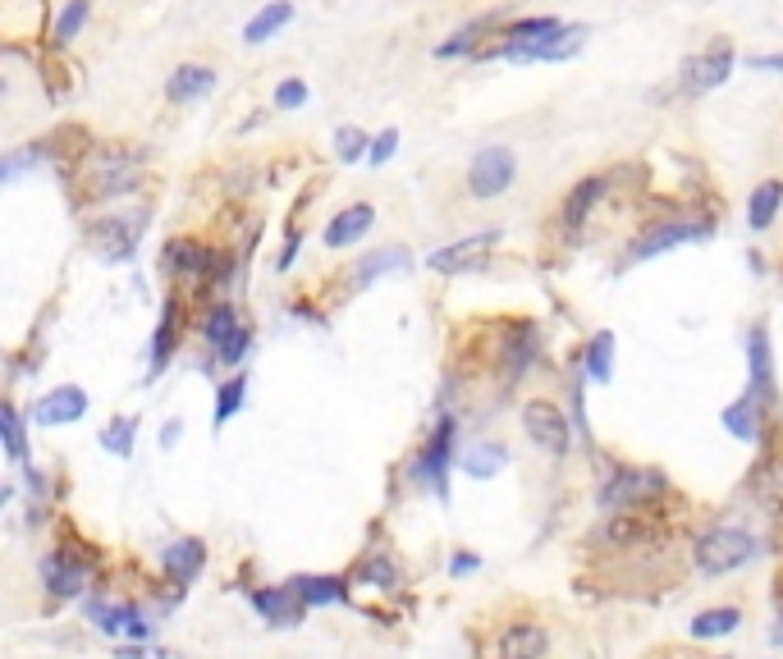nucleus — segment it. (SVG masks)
<instances>
[{"instance_id": "nucleus-40", "label": "nucleus", "mask_w": 783, "mask_h": 659, "mask_svg": "<svg viewBox=\"0 0 783 659\" xmlns=\"http://www.w3.org/2000/svg\"><path fill=\"white\" fill-rule=\"evenodd\" d=\"M120 659H179V655H174V650L152 646V641H142V646H124Z\"/></svg>"}, {"instance_id": "nucleus-23", "label": "nucleus", "mask_w": 783, "mask_h": 659, "mask_svg": "<svg viewBox=\"0 0 783 659\" xmlns=\"http://www.w3.org/2000/svg\"><path fill=\"white\" fill-rule=\"evenodd\" d=\"M174 344H179V303H165L161 312V325H156V339H152V367H147V376H161L165 367H170L174 357Z\"/></svg>"}, {"instance_id": "nucleus-36", "label": "nucleus", "mask_w": 783, "mask_h": 659, "mask_svg": "<svg viewBox=\"0 0 783 659\" xmlns=\"http://www.w3.org/2000/svg\"><path fill=\"white\" fill-rule=\"evenodd\" d=\"M335 147H339V161H362V156H371L367 152L371 142H367V133H362V129H339Z\"/></svg>"}, {"instance_id": "nucleus-30", "label": "nucleus", "mask_w": 783, "mask_h": 659, "mask_svg": "<svg viewBox=\"0 0 783 659\" xmlns=\"http://www.w3.org/2000/svg\"><path fill=\"white\" fill-rule=\"evenodd\" d=\"M403 266H408V252H399V248L371 252V257H362L358 266H353V284H371V280H381V275H390V271H403Z\"/></svg>"}, {"instance_id": "nucleus-43", "label": "nucleus", "mask_w": 783, "mask_h": 659, "mask_svg": "<svg viewBox=\"0 0 783 659\" xmlns=\"http://www.w3.org/2000/svg\"><path fill=\"white\" fill-rule=\"evenodd\" d=\"M751 69H783V55H751Z\"/></svg>"}, {"instance_id": "nucleus-41", "label": "nucleus", "mask_w": 783, "mask_h": 659, "mask_svg": "<svg viewBox=\"0 0 783 659\" xmlns=\"http://www.w3.org/2000/svg\"><path fill=\"white\" fill-rule=\"evenodd\" d=\"M477 568H481L477 554H458V559L449 563V573H454V577H468V573H477Z\"/></svg>"}, {"instance_id": "nucleus-44", "label": "nucleus", "mask_w": 783, "mask_h": 659, "mask_svg": "<svg viewBox=\"0 0 783 659\" xmlns=\"http://www.w3.org/2000/svg\"><path fill=\"white\" fill-rule=\"evenodd\" d=\"M294 257H298V234L289 238V248H284V257H280V271H289V266H294Z\"/></svg>"}, {"instance_id": "nucleus-15", "label": "nucleus", "mask_w": 783, "mask_h": 659, "mask_svg": "<svg viewBox=\"0 0 783 659\" xmlns=\"http://www.w3.org/2000/svg\"><path fill=\"white\" fill-rule=\"evenodd\" d=\"M500 238V229H486V234H472V238H463V243H449V248H435L431 257H426V266L431 271H445V275H454V271H468L472 261H481V252L490 248Z\"/></svg>"}, {"instance_id": "nucleus-21", "label": "nucleus", "mask_w": 783, "mask_h": 659, "mask_svg": "<svg viewBox=\"0 0 783 659\" xmlns=\"http://www.w3.org/2000/svg\"><path fill=\"white\" fill-rule=\"evenodd\" d=\"M779 206H783V179L756 184V193H751V202H747V225L756 229V234H765V229L779 220Z\"/></svg>"}, {"instance_id": "nucleus-31", "label": "nucleus", "mask_w": 783, "mask_h": 659, "mask_svg": "<svg viewBox=\"0 0 783 659\" xmlns=\"http://www.w3.org/2000/svg\"><path fill=\"white\" fill-rule=\"evenodd\" d=\"M243 399H248V376L239 371V376H229L225 385L216 389V408H211V426L220 431V426H225L229 417H234V412L243 408Z\"/></svg>"}, {"instance_id": "nucleus-24", "label": "nucleus", "mask_w": 783, "mask_h": 659, "mask_svg": "<svg viewBox=\"0 0 783 659\" xmlns=\"http://www.w3.org/2000/svg\"><path fill=\"white\" fill-rule=\"evenodd\" d=\"M504 467H509V449L495 440H477V449L463 454V472H468L472 481H490V476H500Z\"/></svg>"}, {"instance_id": "nucleus-7", "label": "nucleus", "mask_w": 783, "mask_h": 659, "mask_svg": "<svg viewBox=\"0 0 783 659\" xmlns=\"http://www.w3.org/2000/svg\"><path fill=\"white\" fill-rule=\"evenodd\" d=\"M729 74H733V42L729 37H715L706 51H696L683 65V92H696V97H701V92L719 87Z\"/></svg>"}, {"instance_id": "nucleus-5", "label": "nucleus", "mask_w": 783, "mask_h": 659, "mask_svg": "<svg viewBox=\"0 0 783 659\" xmlns=\"http://www.w3.org/2000/svg\"><path fill=\"white\" fill-rule=\"evenodd\" d=\"M522 431H527V440H532L536 449H545V454H555V458H564L568 444H573L564 408L550 403V399H527L522 403Z\"/></svg>"}, {"instance_id": "nucleus-18", "label": "nucleus", "mask_w": 783, "mask_h": 659, "mask_svg": "<svg viewBox=\"0 0 783 659\" xmlns=\"http://www.w3.org/2000/svg\"><path fill=\"white\" fill-rule=\"evenodd\" d=\"M165 257H170V271L188 275V280H202V275L216 271V252L202 248L197 238H174L170 248H165Z\"/></svg>"}, {"instance_id": "nucleus-13", "label": "nucleus", "mask_w": 783, "mask_h": 659, "mask_svg": "<svg viewBox=\"0 0 783 659\" xmlns=\"http://www.w3.org/2000/svg\"><path fill=\"white\" fill-rule=\"evenodd\" d=\"M92 618H97V632H106V637H133L138 646L156 637V627L147 623L138 605H92Z\"/></svg>"}, {"instance_id": "nucleus-10", "label": "nucleus", "mask_w": 783, "mask_h": 659, "mask_svg": "<svg viewBox=\"0 0 783 659\" xmlns=\"http://www.w3.org/2000/svg\"><path fill=\"white\" fill-rule=\"evenodd\" d=\"M696 238H706V225H683V220H660V225H651L637 243L628 248V261H651L660 257V252L678 248V243H696Z\"/></svg>"}, {"instance_id": "nucleus-34", "label": "nucleus", "mask_w": 783, "mask_h": 659, "mask_svg": "<svg viewBox=\"0 0 783 659\" xmlns=\"http://www.w3.org/2000/svg\"><path fill=\"white\" fill-rule=\"evenodd\" d=\"M87 10H92L87 0H69V5H65V14H60V23H55V33H51V37H55V46H69L78 33H83Z\"/></svg>"}, {"instance_id": "nucleus-1", "label": "nucleus", "mask_w": 783, "mask_h": 659, "mask_svg": "<svg viewBox=\"0 0 783 659\" xmlns=\"http://www.w3.org/2000/svg\"><path fill=\"white\" fill-rule=\"evenodd\" d=\"M761 554V541L751 536V531L742 527H710L706 536H696V568L706 577H724V573H738V568H747L751 559Z\"/></svg>"}, {"instance_id": "nucleus-9", "label": "nucleus", "mask_w": 783, "mask_h": 659, "mask_svg": "<svg viewBox=\"0 0 783 659\" xmlns=\"http://www.w3.org/2000/svg\"><path fill=\"white\" fill-rule=\"evenodd\" d=\"M142 220L147 216H106L97 229H92V243L101 248L106 261H129L138 252V238H142Z\"/></svg>"}, {"instance_id": "nucleus-27", "label": "nucleus", "mask_w": 783, "mask_h": 659, "mask_svg": "<svg viewBox=\"0 0 783 659\" xmlns=\"http://www.w3.org/2000/svg\"><path fill=\"white\" fill-rule=\"evenodd\" d=\"M243 330V321H239V312H234V303H216L207 312V321H202V339H207L211 348H229L234 344V335Z\"/></svg>"}, {"instance_id": "nucleus-22", "label": "nucleus", "mask_w": 783, "mask_h": 659, "mask_svg": "<svg viewBox=\"0 0 783 659\" xmlns=\"http://www.w3.org/2000/svg\"><path fill=\"white\" fill-rule=\"evenodd\" d=\"M761 403H756V394H742L738 403H729V408H724V431L733 435V440H747V444H756L761 440Z\"/></svg>"}, {"instance_id": "nucleus-4", "label": "nucleus", "mask_w": 783, "mask_h": 659, "mask_svg": "<svg viewBox=\"0 0 783 659\" xmlns=\"http://www.w3.org/2000/svg\"><path fill=\"white\" fill-rule=\"evenodd\" d=\"M669 490V481H664V472H614L605 476V486H600V508L605 513H632V508L651 504L655 495H664Z\"/></svg>"}, {"instance_id": "nucleus-25", "label": "nucleus", "mask_w": 783, "mask_h": 659, "mask_svg": "<svg viewBox=\"0 0 783 659\" xmlns=\"http://www.w3.org/2000/svg\"><path fill=\"white\" fill-rule=\"evenodd\" d=\"M289 19H294V0H271V5H261V10L248 19V28H243V42H252V46L266 42V37H275Z\"/></svg>"}, {"instance_id": "nucleus-29", "label": "nucleus", "mask_w": 783, "mask_h": 659, "mask_svg": "<svg viewBox=\"0 0 783 659\" xmlns=\"http://www.w3.org/2000/svg\"><path fill=\"white\" fill-rule=\"evenodd\" d=\"M298 591V600L303 605H339V600H348V591H344V582L339 577H294L289 582Z\"/></svg>"}, {"instance_id": "nucleus-42", "label": "nucleus", "mask_w": 783, "mask_h": 659, "mask_svg": "<svg viewBox=\"0 0 783 659\" xmlns=\"http://www.w3.org/2000/svg\"><path fill=\"white\" fill-rule=\"evenodd\" d=\"M179 431H184V422H179V417H170V422L161 426V449H174V444H179Z\"/></svg>"}, {"instance_id": "nucleus-32", "label": "nucleus", "mask_w": 783, "mask_h": 659, "mask_svg": "<svg viewBox=\"0 0 783 659\" xmlns=\"http://www.w3.org/2000/svg\"><path fill=\"white\" fill-rule=\"evenodd\" d=\"M609 367H614V335H609V330H596V335H591V344H587V353H582V371H587L591 380H600V385H605Z\"/></svg>"}, {"instance_id": "nucleus-6", "label": "nucleus", "mask_w": 783, "mask_h": 659, "mask_svg": "<svg viewBox=\"0 0 783 659\" xmlns=\"http://www.w3.org/2000/svg\"><path fill=\"white\" fill-rule=\"evenodd\" d=\"M513 179H518V156L509 147H481L468 161V193L481 197V202L509 193Z\"/></svg>"}, {"instance_id": "nucleus-12", "label": "nucleus", "mask_w": 783, "mask_h": 659, "mask_svg": "<svg viewBox=\"0 0 783 659\" xmlns=\"http://www.w3.org/2000/svg\"><path fill=\"white\" fill-rule=\"evenodd\" d=\"M87 412V389L83 385H55L51 394H42L33 408L37 426H69Z\"/></svg>"}, {"instance_id": "nucleus-38", "label": "nucleus", "mask_w": 783, "mask_h": 659, "mask_svg": "<svg viewBox=\"0 0 783 659\" xmlns=\"http://www.w3.org/2000/svg\"><path fill=\"white\" fill-rule=\"evenodd\" d=\"M362 577H367V582H381V591H394V582H399V573H394V563H390V559H371V563H362Z\"/></svg>"}, {"instance_id": "nucleus-11", "label": "nucleus", "mask_w": 783, "mask_h": 659, "mask_svg": "<svg viewBox=\"0 0 783 659\" xmlns=\"http://www.w3.org/2000/svg\"><path fill=\"white\" fill-rule=\"evenodd\" d=\"M248 600L271 627H298L303 623V609H307L294 586H257V591H248Z\"/></svg>"}, {"instance_id": "nucleus-19", "label": "nucleus", "mask_w": 783, "mask_h": 659, "mask_svg": "<svg viewBox=\"0 0 783 659\" xmlns=\"http://www.w3.org/2000/svg\"><path fill=\"white\" fill-rule=\"evenodd\" d=\"M600 193H605V179H600V174H591V179L573 184V193L564 197V211H559V220H564V234H577V229L587 225L591 206L600 202Z\"/></svg>"}, {"instance_id": "nucleus-14", "label": "nucleus", "mask_w": 783, "mask_h": 659, "mask_svg": "<svg viewBox=\"0 0 783 659\" xmlns=\"http://www.w3.org/2000/svg\"><path fill=\"white\" fill-rule=\"evenodd\" d=\"M202 563H207V545L197 541V536H184V541H170L161 550V568L179 591H188V582H197L202 573Z\"/></svg>"}, {"instance_id": "nucleus-26", "label": "nucleus", "mask_w": 783, "mask_h": 659, "mask_svg": "<svg viewBox=\"0 0 783 659\" xmlns=\"http://www.w3.org/2000/svg\"><path fill=\"white\" fill-rule=\"evenodd\" d=\"M742 627V609L733 605H719V609H701L692 618V637L696 641H719V637H733Z\"/></svg>"}, {"instance_id": "nucleus-28", "label": "nucleus", "mask_w": 783, "mask_h": 659, "mask_svg": "<svg viewBox=\"0 0 783 659\" xmlns=\"http://www.w3.org/2000/svg\"><path fill=\"white\" fill-rule=\"evenodd\" d=\"M747 362H751V394H765V389H770L774 357H770V335H765L761 325L747 335Z\"/></svg>"}, {"instance_id": "nucleus-17", "label": "nucleus", "mask_w": 783, "mask_h": 659, "mask_svg": "<svg viewBox=\"0 0 783 659\" xmlns=\"http://www.w3.org/2000/svg\"><path fill=\"white\" fill-rule=\"evenodd\" d=\"M545 646H550L545 627H536V623H509L500 632V646H495V655H500V659H541Z\"/></svg>"}, {"instance_id": "nucleus-33", "label": "nucleus", "mask_w": 783, "mask_h": 659, "mask_svg": "<svg viewBox=\"0 0 783 659\" xmlns=\"http://www.w3.org/2000/svg\"><path fill=\"white\" fill-rule=\"evenodd\" d=\"M133 435H138V417H110L101 426V449L115 458H133Z\"/></svg>"}, {"instance_id": "nucleus-35", "label": "nucleus", "mask_w": 783, "mask_h": 659, "mask_svg": "<svg viewBox=\"0 0 783 659\" xmlns=\"http://www.w3.org/2000/svg\"><path fill=\"white\" fill-rule=\"evenodd\" d=\"M0 426H5V454H10L14 463H23V449H28V444H23V422H19V408H14V403L0 408Z\"/></svg>"}, {"instance_id": "nucleus-39", "label": "nucleus", "mask_w": 783, "mask_h": 659, "mask_svg": "<svg viewBox=\"0 0 783 659\" xmlns=\"http://www.w3.org/2000/svg\"><path fill=\"white\" fill-rule=\"evenodd\" d=\"M394 147H399V129H381L376 138H371V156H367V161L371 165H385L394 156Z\"/></svg>"}, {"instance_id": "nucleus-3", "label": "nucleus", "mask_w": 783, "mask_h": 659, "mask_svg": "<svg viewBox=\"0 0 783 659\" xmlns=\"http://www.w3.org/2000/svg\"><path fill=\"white\" fill-rule=\"evenodd\" d=\"M449 454H454V417L440 412L431 440L422 444V454L413 458V481L426 490H435L440 499H449Z\"/></svg>"}, {"instance_id": "nucleus-37", "label": "nucleus", "mask_w": 783, "mask_h": 659, "mask_svg": "<svg viewBox=\"0 0 783 659\" xmlns=\"http://www.w3.org/2000/svg\"><path fill=\"white\" fill-rule=\"evenodd\" d=\"M307 101V83L303 78H284L280 87H275V106L280 110H294V106H303Z\"/></svg>"}, {"instance_id": "nucleus-2", "label": "nucleus", "mask_w": 783, "mask_h": 659, "mask_svg": "<svg viewBox=\"0 0 783 659\" xmlns=\"http://www.w3.org/2000/svg\"><path fill=\"white\" fill-rule=\"evenodd\" d=\"M504 42L495 46L490 55H504V60H568L577 55V46L587 42V28H577V23H555V28H545V33H500Z\"/></svg>"}, {"instance_id": "nucleus-16", "label": "nucleus", "mask_w": 783, "mask_h": 659, "mask_svg": "<svg viewBox=\"0 0 783 659\" xmlns=\"http://www.w3.org/2000/svg\"><path fill=\"white\" fill-rule=\"evenodd\" d=\"M376 225V206L371 202H353V206H344L335 220L326 225V248H353L367 229Z\"/></svg>"}, {"instance_id": "nucleus-20", "label": "nucleus", "mask_w": 783, "mask_h": 659, "mask_svg": "<svg viewBox=\"0 0 783 659\" xmlns=\"http://www.w3.org/2000/svg\"><path fill=\"white\" fill-rule=\"evenodd\" d=\"M211 87H216V69H207V65H179L170 74V83H165V97H170V101H197V97H207Z\"/></svg>"}, {"instance_id": "nucleus-8", "label": "nucleus", "mask_w": 783, "mask_h": 659, "mask_svg": "<svg viewBox=\"0 0 783 659\" xmlns=\"http://www.w3.org/2000/svg\"><path fill=\"white\" fill-rule=\"evenodd\" d=\"M37 573H42V586L55 595V600H74V595H83V586H87V563L74 559L69 550L42 554Z\"/></svg>"}]
</instances>
